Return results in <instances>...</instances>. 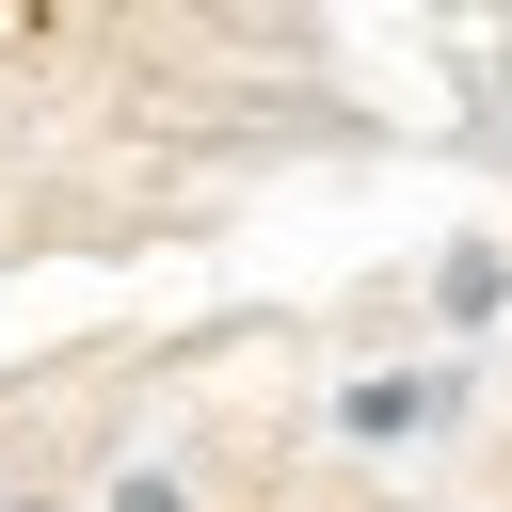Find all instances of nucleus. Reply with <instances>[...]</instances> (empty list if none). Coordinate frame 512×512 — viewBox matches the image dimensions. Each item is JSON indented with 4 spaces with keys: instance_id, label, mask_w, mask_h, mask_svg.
Listing matches in <instances>:
<instances>
[{
    "instance_id": "f257e3e1",
    "label": "nucleus",
    "mask_w": 512,
    "mask_h": 512,
    "mask_svg": "<svg viewBox=\"0 0 512 512\" xmlns=\"http://www.w3.org/2000/svg\"><path fill=\"white\" fill-rule=\"evenodd\" d=\"M432 416H464V368H368V384H336V432L352 448H400Z\"/></svg>"
},
{
    "instance_id": "f03ea898",
    "label": "nucleus",
    "mask_w": 512,
    "mask_h": 512,
    "mask_svg": "<svg viewBox=\"0 0 512 512\" xmlns=\"http://www.w3.org/2000/svg\"><path fill=\"white\" fill-rule=\"evenodd\" d=\"M432 304H448V320H496V304H512V256H496V240H464V256L432 272Z\"/></svg>"
},
{
    "instance_id": "7ed1b4c3",
    "label": "nucleus",
    "mask_w": 512,
    "mask_h": 512,
    "mask_svg": "<svg viewBox=\"0 0 512 512\" xmlns=\"http://www.w3.org/2000/svg\"><path fill=\"white\" fill-rule=\"evenodd\" d=\"M112 512H192V496H176V464H128V480H112Z\"/></svg>"
}]
</instances>
